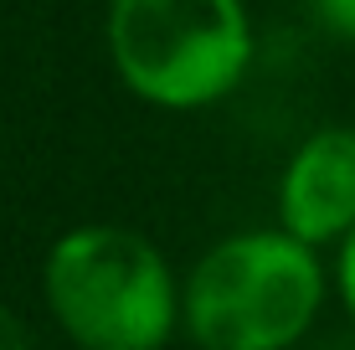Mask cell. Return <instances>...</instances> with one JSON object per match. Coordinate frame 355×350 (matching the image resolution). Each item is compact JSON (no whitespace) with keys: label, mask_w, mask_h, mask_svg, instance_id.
<instances>
[{"label":"cell","mask_w":355,"mask_h":350,"mask_svg":"<svg viewBox=\"0 0 355 350\" xmlns=\"http://www.w3.org/2000/svg\"><path fill=\"white\" fill-rule=\"evenodd\" d=\"M42 294L78 350H160L186 315L165 252L114 222L57 237L42 263Z\"/></svg>","instance_id":"obj_1"},{"label":"cell","mask_w":355,"mask_h":350,"mask_svg":"<svg viewBox=\"0 0 355 350\" xmlns=\"http://www.w3.org/2000/svg\"><path fill=\"white\" fill-rule=\"evenodd\" d=\"M103 42L119 82L165 114L222 103L252 67L242 0H108Z\"/></svg>","instance_id":"obj_2"},{"label":"cell","mask_w":355,"mask_h":350,"mask_svg":"<svg viewBox=\"0 0 355 350\" xmlns=\"http://www.w3.org/2000/svg\"><path fill=\"white\" fill-rule=\"evenodd\" d=\"M324 304V268L293 232H237L186 279V330L201 350H288Z\"/></svg>","instance_id":"obj_3"},{"label":"cell","mask_w":355,"mask_h":350,"mask_svg":"<svg viewBox=\"0 0 355 350\" xmlns=\"http://www.w3.org/2000/svg\"><path fill=\"white\" fill-rule=\"evenodd\" d=\"M278 227L324 247L355 232V129H314L278 175Z\"/></svg>","instance_id":"obj_4"},{"label":"cell","mask_w":355,"mask_h":350,"mask_svg":"<svg viewBox=\"0 0 355 350\" xmlns=\"http://www.w3.org/2000/svg\"><path fill=\"white\" fill-rule=\"evenodd\" d=\"M309 10H314V21H320L329 36L355 42V0H309Z\"/></svg>","instance_id":"obj_5"},{"label":"cell","mask_w":355,"mask_h":350,"mask_svg":"<svg viewBox=\"0 0 355 350\" xmlns=\"http://www.w3.org/2000/svg\"><path fill=\"white\" fill-rule=\"evenodd\" d=\"M335 279H340V299H345V309L355 315V232L340 243V268H335Z\"/></svg>","instance_id":"obj_6"},{"label":"cell","mask_w":355,"mask_h":350,"mask_svg":"<svg viewBox=\"0 0 355 350\" xmlns=\"http://www.w3.org/2000/svg\"><path fill=\"white\" fill-rule=\"evenodd\" d=\"M0 350H31V335L10 304H0Z\"/></svg>","instance_id":"obj_7"}]
</instances>
